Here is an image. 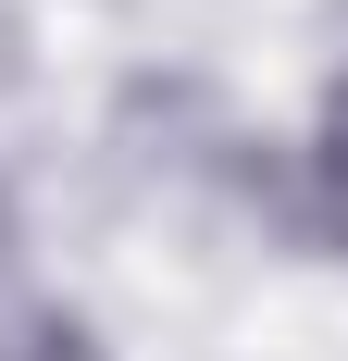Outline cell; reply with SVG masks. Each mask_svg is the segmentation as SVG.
Listing matches in <instances>:
<instances>
[{
	"instance_id": "6da1fadb",
	"label": "cell",
	"mask_w": 348,
	"mask_h": 361,
	"mask_svg": "<svg viewBox=\"0 0 348 361\" xmlns=\"http://www.w3.org/2000/svg\"><path fill=\"white\" fill-rule=\"evenodd\" d=\"M0 250H13V212H0Z\"/></svg>"
}]
</instances>
